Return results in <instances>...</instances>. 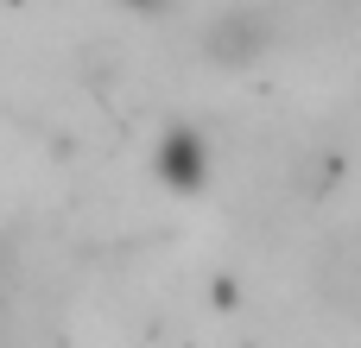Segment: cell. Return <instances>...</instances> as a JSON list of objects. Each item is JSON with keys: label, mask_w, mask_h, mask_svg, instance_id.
Instances as JSON below:
<instances>
[{"label": "cell", "mask_w": 361, "mask_h": 348, "mask_svg": "<svg viewBox=\"0 0 361 348\" xmlns=\"http://www.w3.org/2000/svg\"><path fill=\"white\" fill-rule=\"evenodd\" d=\"M197 51H203V63H216V70H254V63L273 51V19H267L260 6H222V13L203 19Z\"/></svg>", "instance_id": "6da1fadb"}, {"label": "cell", "mask_w": 361, "mask_h": 348, "mask_svg": "<svg viewBox=\"0 0 361 348\" xmlns=\"http://www.w3.org/2000/svg\"><path fill=\"white\" fill-rule=\"evenodd\" d=\"M152 171H159V184H171V190H203V184H209V139H203L190 120H171V127L152 139Z\"/></svg>", "instance_id": "7a4b0ae2"}, {"label": "cell", "mask_w": 361, "mask_h": 348, "mask_svg": "<svg viewBox=\"0 0 361 348\" xmlns=\"http://www.w3.org/2000/svg\"><path fill=\"white\" fill-rule=\"evenodd\" d=\"M121 6H133V13H165V0H121Z\"/></svg>", "instance_id": "3957f363"}]
</instances>
